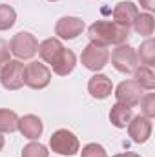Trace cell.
<instances>
[{
    "instance_id": "6da1fadb",
    "label": "cell",
    "mask_w": 155,
    "mask_h": 157,
    "mask_svg": "<svg viewBox=\"0 0 155 157\" xmlns=\"http://www.w3.org/2000/svg\"><path fill=\"white\" fill-rule=\"evenodd\" d=\"M88 37L93 44L99 46H120L130 39V29L110 20H97L88 28Z\"/></svg>"
},
{
    "instance_id": "7a4b0ae2",
    "label": "cell",
    "mask_w": 155,
    "mask_h": 157,
    "mask_svg": "<svg viewBox=\"0 0 155 157\" xmlns=\"http://www.w3.org/2000/svg\"><path fill=\"white\" fill-rule=\"evenodd\" d=\"M112 64L120 73H135V70L141 66L139 57H137V49L128 46V44L117 46L112 53Z\"/></svg>"
},
{
    "instance_id": "3957f363",
    "label": "cell",
    "mask_w": 155,
    "mask_h": 157,
    "mask_svg": "<svg viewBox=\"0 0 155 157\" xmlns=\"http://www.w3.org/2000/svg\"><path fill=\"white\" fill-rule=\"evenodd\" d=\"M9 51L20 60L33 59L39 51V40L35 39V35H31L28 31H20V33L13 35V39L9 42Z\"/></svg>"
},
{
    "instance_id": "277c9868",
    "label": "cell",
    "mask_w": 155,
    "mask_h": 157,
    "mask_svg": "<svg viewBox=\"0 0 155 157\" xmlns=\"http://www.w3.org/2000/svg\"><path fill=\"white\" fill-rule=\"evenodd\" d=\"M49 146L59 155H75L80 150V143L70 130H57L49 139Z\"/></svg>"
},
{
    "instance_id": "5b68a950",
    "label": "cell",
    "mask_w": 155,
    "mask_h": 157,
    "mask_svg": "<svg viewBox=\"0 0 155 157\" xmlns=\"http://www.w3.org/2000/svg\"><path fill=\"white\" fill-rule=\"evenodd\" d=\"M80 60H82V64H84L86 70L99 71V70H102V68L108 64V60H110V51H108L106 46H99V44L89 42V44L82 49Z\"/></svg>"
},
{
    "instance_id": "8992f818",
    "label": "cell",
    "mask_w": 155,
    "mask_h": 157,
    "mask_svg": "<svg viewBox=\"0 0 155 157\" xmlns=\"http://www.w3.org/2000/svg\"><path fill=\"white\" fill-rule=\"evenodd\" d=\"M49 82H51V71L46 64L33 60L28 66H24V84L26 86H29L33 90H42Z\"/></svg>"
},
{
    "instance_id": "52a82bcc",
    "label": "cell",
    "mask_w": 155,
    "mask_h": 157,
    "mask_svg": "<svg viewBox=\"0 0 155 157\" xmlns=\"http://www.w3.org/2000/svg\"><path fill=\"white\" fill-rule=\"evenodd\" d=\"M0 84L6 90H20L24 86V64L20 60H9L0 71Z\"/></svg>"
},
{
    "instance_id": "ba28073f",
    "label": "cell",
    "mask_w": 155,
    "mask_h": 157,
    "mask_svg": "<svg viewBox=\"0 0 155 157\" xmlns=\"http://www.w3.org/2000/svg\"><path fill=\"white\" fill-rule=\"evenodd\" d=\"M117 102L124 104V106H137L142 99V88L135 82V80H122L115 90Z\"/></svg>"
},
{
    "instance_id": "9c48e42d",
    "label": "cell",
    "mask_w": 155,
    "mask_h": 157,
    "mask_svg": "<svg viewBox=\"0 0 155 157\" xmlns=\"http://www.w3.org/2000/svg\"><path fill=\"white\" fill-rule=\"evenodd\" d=\"M128 133L133 143H139V144L146 143L152 135V119L144 117V115L131 117V121L128 122Z\"/></svg>"
},
{
    "instance_id": "30bf717a",
    "label": "cell",
    "mask_w": 155,
    "mask_h": 157,
    "mask_svg": "<svg viewBox=\"0 0 155 157\" xmlns=\"http://www.w3.org/2000/svg\"><path fill=\"white\" fill-rule=\"evenodd\" d=\"M84 31V22L78 17H62L55 26V33L64 40H73Z\"/></svg>"
},
{
    "instance_id": "8fae6325",
    "label": "cell",
    "mask_w": 155,
    "mask_h": 157,
    "mask_svg": "<svg viewBox=\"0 0 155 157\" xmlns=\"http://www.w3.org/2000/svg\"><path fill=\"white\" fill-rule=\"evenodd\" d=\"M139 15V9L133 2L126 0V2H119L113 9V22L126 28V29H131L133 28V22Z\"/></svg>"
},
{
    "instance_id": "7c38bea8",
    "label": "cell",
    "mask_w": 155,
    "mask_h": 157,
    "mask_svg": "<svg viewBox=\"0 0 155 157\" xmlns=\"http://www.w3.org/2000/svg\"><path fill=\"white\" fill-rule=\"evenodd\" d=\"M62 51H64V46H62V42L59 39H46L44 42L39 44V51L37 53L40 55V59L44 62H47V64L53 66L60 59Z\"/></svg>"
},
{
    "instance_id": "4fadbf2b",
    "label": "cell",
    "mask_w": 155,
    "mask_h": 157,
    "mask_svg": "<svg viewBox=\"0 0 155 157\" xmlns=\"http://www.w3.org/2000/svg\"><path fill=\"white\" fill-rule=\"evenodd\" d=\"M88 91L95 99H106V97L112 95L113 84H112L110 77H106L102 73H97V75H93V77L88 80Z\"/></svg>"
},
{
    "instance_id": "5bb4252c",
    "label": "cell",
    "mask_w": 155,
    "mask_h": 157,
    "mask_svg": "<svg viewBox=\"0 0 155 157\" xmlns=\"http://www.w3.org/2000/svg\"><path fill=\"white\" fill-rule=\"evenodd\" d=\"M18 132L26 137V139H39L44 132V124L37 115H24L18 117Z\"/></svg>"
},
{
    "instance_id": "9a60e30c",
    "label": "cell",
    "mask_w": 155,
    "mask_h": 157,
    "mask_svg": "<svg viewBox=\"0 0 155 157\" xmlns=\"http://www.w3.org/2000/svg\"><path fill=\"white\" fill-rule=\"evenodd\" d=\"M131 117H133V108L124 106L120 102L113 104L112 110H110V121L115 128H126L128 122L131 121Z\"/></svg>"
},
{
    "instance_id": "2e32d148",
    "label": "cell",
    "mask_w": 155,
    "mask_h": 157,
    "mask_svg": "<svg viewBox=\"0 0 155 157\" xmlns=\"http://www.w3.org/2000/svg\"><path fill=\"white\" fill-rule=\"evenodd\" d=\"M75 64H77V57H75V53H73L71 49H66V48H64V51H62L60 59H59L51 68H53V71H55L57 75L66 77L68 73H71V71H73Z\"/></svg>"
},
{
    "instance_id": "e0dca14e",
    "label": "cell",
    "mask_w": 155,
    "mask_h": 157,
    "mask_svg": "<svg viewBox=\"0 0 155 157\" xmlns=\"http://www.w3.org/2000/svg\"><path fill=\"white\" fill-rule=\"evenodd\" d=\"M133 29L142 37H152L155 29V18L150 13H139L133 22Z\"/></svg>"
},
{
    "instance_id": "ac0fdd59",
    "label": "cell",
    "mask_w": 155,
    "mask_h": 157,
    "mask_svg": "<svg viewBox=\"0 0 155 157\" xmlns=\"http://www.w3.org/2000/svg\"><path fill=\"white\" fill-rule=\"evenodd\" d=\"M135 82L142 88V90H148V91H152L155 88V73L153 70L150 68V66H139L137 70H135Z\"/></svg>"
},
{
    "instance_id": "d6986e66",
    "label": "cell",
    "mask_w": 155,
    "mask_h": 157,
    "mask_svg": "<svg viewBox=\"0 0 155 157\" xmlns=\"http://www.w3.org/2000/svg\"><path fill=\"white\" fill-rule=\"evenodd\" d=\"M18 130V115L13 110H0V133H13Z\"/></svg>"
},
{
    "instance_id": "ffe728a7",
    "label": "cell",
    "mask_w": 155,
    "mask_h": 157,
    "mask_svg": "<svg viewBox=\"0 0 155 157\" xmlns=\"http://www.w3.org/2000/svg\"><path fill=\"white\" fill-rule=\"evenodd\" d=\"M137 57H139V62H142L144 66L152 68L155 64V40L152 37H148L141 44V49H139Z\"/></svg>"
},
{
    "instance_id": "44dd1931",
    "label": "cell",
    "mask_w": 155,
    "mask_h": 157,
    "mask_svg": "<svg viewBox=\"0 0 155 157\" xmlns=\"http://www.w3.org/2000/svg\"><path fill=\"white\" fill-rule=\"evenodd\" d=\"M15 20H17L15 9L7 4H0V31H6V29L13 28Z\"/></svg>"
},
{
    "instance_id": "7402d4cb",
    "label": "cell",
    "mask_w": 155,
    "mask_h": 157,
    "mask_svg": "<svg viewBox=\"0 0 155 157\" xmlns=\"http://www.w3.org/2000/svg\"><path fill=\"white\" fill-rule=\"evenodd\" d=\"M47 155H49L47 148L40 143H29L22 150V157H47Z\"/></svg>"
},
{
    "instance_id": "603a6c76",
    "label": "cell",
    "mask_w": 155,
    "mask_h": 157,
    "mask_svg": "<svg viewBox=\"0 0 155 157\" xmlns=\"http://www.w3.org/2000/svg\"><path fill=\"white\" fill-rule=\"evenodd\" d=\"M141 108H142V115L148 119L155 117V95L153 93H146L141 99Z\"/></svg>"
},
{
    "instance_id": "cb8c5ba5",
    "label": "cell",
    "mask_w": 155,
    "mask_h": 157,
    "mask_svg": "<svg viewBox=\"0 0 155 157\" xmlns=\"http://www.w3.org/2000/svg\"><path fill=\"white\" fill-rule=\"evenodd\" d=\"M80 157H108V154H106V150H104L100 144L89 143V144H86V146L82 148Z\"/></svg>"
},
{
    "instance_id": "d4e9b609",
    "label": "cell",
    "mask_w": 155,
    "mask_h": 157,
    "mask_svg": "<svg viewBox=\"0 0 155 157\" xmlns=\"http://www.w3.org/2000/svg\"><path fill=\"white\" fill-rule=\"evenodd\" d=\"M9 44L6 42L4 39H0V71H2V68L9 62Z\"/></svg>"
},
{
    "instance_id": "484cf974",
    "label": "cell",
    "mask_w": 155,
    "mask_h": 157,
    "mask_svg": "<svg viewBox=\"0 0 155 157\" xmlns=\"http://www.w3.org/2000/svg\"><path fill=\"white\" fill-rule=\"evenodd\" d=\"M139 4L144 9H148V11H153L155 9V0H139Z\"/></svg>"
},
{
    "instance_id": "4316f807",
    "label": "cell",
    "mask_w": 155,
    "mask_h": 157,
    "mask_svg": "<svg viewBox=\"0 0 155 157\" xmlns=\"http://www.w3.org/2000/svg\"><path fill=\"white\" fill-rule=\"evenodd\" d=\"M113 157H141L139 154H133V152H124V154H117Z\"/></svg>"
},
{
    "instance_id": "83f0119b",
    "label": "cell",
    "mask_w": 155,
    "mask_h": 157,
    "mask_svg": "<svg viewBox=\"0 0 155 157\" xmlns=\"http://www.w3.org/2000/svg\"><path fill=\"white\" fill-rule=\"evenodd\" d=\"M4 143H6V141H4V137H2V133H0V152H2V148H4Z\"/></svg>"
},
{
    "instance_id": "f1b7e54d",
    "label": "cell",
    "mask_w": 155,
    "mask_h": 157,
    "mask_svg": "<svg viewBox=\"0 0 155 157\" xmlns=\"http://www.w3.org/2000/svg\"><path fill=\"white\" fill-rule=\"evenodd\" d=\"M49 2H57V0H49Z\"/></svg>"
}]
</instances>
